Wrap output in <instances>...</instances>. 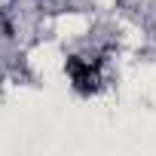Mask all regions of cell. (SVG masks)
<instances>
[{
	"instance_id": "cell-1",
	"label": "cell",
	"mask_w": 156,
	"mask_h": 156,
	"mask_svg": "<svg viewBox=\"0 0 156 156\" xmlns=\"http://www.w3.org/2000/svg\"><path fill=\"white\" fill-rule=\"evenodd\" d=\"M64 67H67L73 86L80 89V92L98 89V83H101V67H98V61H89V58H80V55H70Z\"/></svg>"
}]
</instances>
